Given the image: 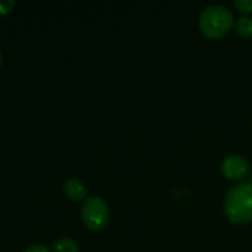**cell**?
<instances>
[{
  "label": "cell",
  "mask_w": 252,
  "mask_h": 252,
  "mask_svg": "<svg viewBox=\"0 0 252 252\" xmlns=\"http://www.w3.org/2000/svg\"><path fill=\"white\" fill-rule=\"evenodd\" d=\"M12 7H13V1H12V0H10V1H0V15H7V13H10Z\"/></svg>",
  "instance_id": "obj_9"
},
{
  "label": "cell",
  "mask_w": 252,
  "mask_h": 252,
  "mask_svg": "<svg viewBox=\"0 0 252 252\" xmlns=\"http://www.w3.org/2000/svg\"><path fill=\"white\" fill-rule=\"evenodd\" d=\"M235 31L241 38L250 40L252 38V18L242 15L238 21H235Z\"/></svg>",
  "instance_id": "obj_6"
},
{
  "label": "cell",
  "mask_w": 252,
  "mask_h": 252,
  "mask_svg": "<svg viewBox=\"0 0 252 252\" xmlns=\"http://www.w3.org/2000/svg\"><path fill=\"white\" fill-rule=\"evenodd\" d=\"M62 192H63V195L69 201H74V202L86 201V196H87L86 186L80 180H77V179H68V180H65L63 185H62Z\"/></svg>",
  "instance_id": "obj_5"
},
{
  "label": "cell",
  "mask_w": 252,
  "mask_h": 252,
  "mask_svg": "<svg viewBox=\"0 0 252 252\" xmlns=\"http://www.w3.org/2000/svg\"><path fill=\"white\" fill-rule=\"evenodd\" d=\"M233 27V13L223 4H211L199 15V30L210 40L224 38Z\"/></svg>",
  "instance_id": "obj_2"
},
{
  "label": "cell",
  "mask_w": 252,
  "mask_h": 252,
  "mask_svg": "<svg viewBox=\"0 0 252 252\" xmlns=\"http://www.w3.org/2000/svg\"><path fill=\"white\" fill-rule=\"evenodd\" d=\"M224 216L232 224H248L252 221V183L233 186L224 199Z\"/></svg>",
  "instance_id": "obj_1"
},
{
  "label": "cell",
  "mask_w": 252,
  "mask_h": 252,
  "mask_svg": "<svg viewBox=\"0 0 252 252\" xmlns=\"http://www.w3.org/2000/svg\"><path fill=\"white\" fill-rule=\"evenodd\" d=\"M24 252H50L46 247H43V245H31V247H28L27 250Z\"/></svg>",
  "instance_id": "obj_10"
},
{
  "label": "cell",
  "mask_w": 252,
  "mask_h": 252,
  "mask_svg": "<svg viewBox=\"0 0 252 252\" xmlns=\"http://www.w3.org/2000/svg\"><path fill=\"white\" fill-rule=\"evenodd\" d=\"M233 6L242 15L248 16V13H252V0H236Z\"/></svg>",
  "instance_id": "obj_8"
},
{
  "label": "cell",
  "mask_w": 252,
  "mask_h": 252,
  "mask_svg": "<svg viewBox=\"0 0 252 252\" xmlns=\"http://www.w3.org/2000/svg\"><path fill=\"white\" fill-rule=\"evenodd\" d=\"M221 173L230 182H242L250 176V162L241 155H229L221 161Z\"/></svg>",
  "instance_id": "obj_4"
},
{
  "label": "cell",
  "mask_w": 252,
  "mask_h": 252,
  "mask_svg": "<svg viewBox=\"0 0 252 252\" xmlns=\"http://www.w3.org/2000/svg\"><path fill=\"white\" fill-rule=\"evenodd\" d=\"M0 65H1V53H0Z\"/></svg>",
  "instance_id": "obj_11"
},
{
  "label": "cell",
  "mask_w": 252,
  "mask_h": 252,
  "mask_svg": "<svg viewBox=\"0 0 252 252\" xmlns=\"http://www.w3.org/2000/svg\"><path fill=\"white\" fill-rule=\"evenodd\" d=\"M81 219L90 230H102L109 223V207L100 196L86 198L81 207Z\"/></svg>",
  "instance_id": "obj_3"
},
{
  "label": "cell",
  "mask_w": 252,
  "mask_h": 252,
  "mask_svg": "<svg viewBox=\"0 0 252 252\" xmlns=\"http://www.w3.org/2000/svg\"><path fill=\"white\" fill-rule=\"evenodd\" d=\"M53 250H55V252H78L80 247L74 239L62 238V239H59V241H56L53 244Z\"/></svg>",
  "instance_id": "obj_7"
}]
</instances>
